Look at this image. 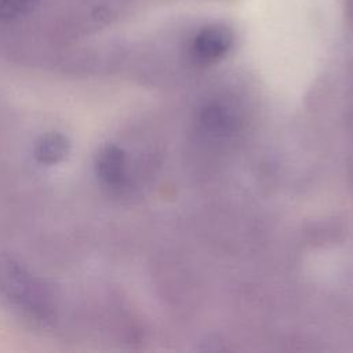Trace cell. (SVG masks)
Masks as SVG:
<instances>
[{
    "instance_id": "1",
    "label": "cell",
    "mask_w": 353,
    "mask_h": 353,
    "mask_svg": "<svg viewBox=\"0 0 353 353\" xmlns=\"http://www.w3.org/2000/svg\"><path fill=\"white\" fill-rule=\"evenodd\" d=\"M0 292L11 303L41 321L51 316V296L46 285L8 255H0Z\"/></svg>"
},
{
    "instance_id": "5",
    "label": "cell",
    "mask_w": 353,
    "mask_h": 353,
    "mask_svg": "<svg viewBox=\"0 0 353 353\" xmlns=\"http://www.w3.org/2000/svg\"><path fill=\"white\" fill-rule=\"evenodd\" d=\"M36 0H0V18L12 19L33 10Z\"/></svg>"
},
{
    "instance_id": "4",
    "label": "cell",
    "mask_w": 353,
    "mask_h": 353,
    "mask_svg": "<svg viewBox=\"0 0 353 353\" xmlns=\"http://www.w3.org/2000/svg\"><path fill=\"white\" fill-rule=\"evenodd\" d=\"M69 141L59 132H48L41 135L34 145V157L43 164H57L69 153Z\"/></svg>"
},
{
    "instance_id": "3",
    "label": "cell",
    "mask_w": 353,
    "mask_h": 353,
    "mask_svg": "<svg viewBox=\"0 0 353 353\" xmlns=\"http://www.w3.org/2000/svg\"><path fill=\"white\" fill-rule=\"evenodd\" d=\"M125 157L121 149L108 145L99 150L95 159V171L98 178L108 186H120L124 181Z\"/></svg>"
},
{
    "instance_id": "2",
    "label": "cell",
    "mask_w": 353,
    "mask_h": 353,
    "mask_svg": "<svg viewBox=\"0 0 353 353\" xmlns=\"http://www.w3.org/2000/svg\"><path fill=\"white\" fill-rule=\"evenodd\" d=\"M233 32L223 23H211L204 26L192 44V52L201 62H214L222 58L233 44Z\"/></svg>"
}]
</instances>
